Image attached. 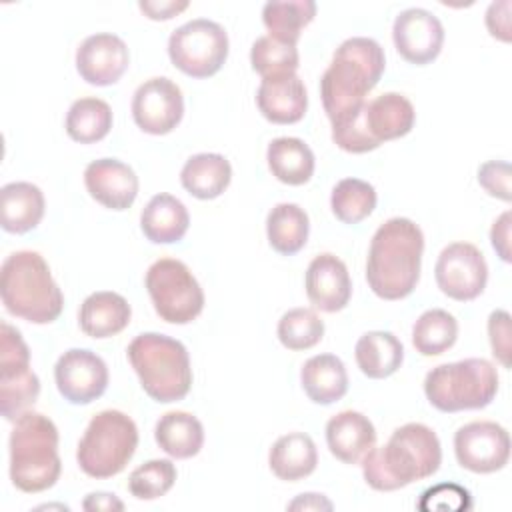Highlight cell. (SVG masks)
<instances>
[{"label": "cell", "instance_id": "6da1fadb", "mask_svg": "<svg viewBox=\"0 0 512 512\" xmlns=\"http://www.w3.org/2000/svg\"><path fill=\"white\" fill-rule=\"evenodd\" d=\"M442 462L436 432L420 422H408L392 432L388 442L362 458V476L378 492L400 490L434 476Z\"/></svg>", "mask_w": 512, "mask_h": 512}, {"label": "cell", "instance_id": "7a4b0ae2", "mask_svg": "<svg viewBox=\"0 0 512 512\" xmlns=\"http://www.w3.org/2000/svg\"><path fill=\"white\" fill-rule=\"evenodd\" d=\"M424 234L410 218H390L378 226L370 240L366 282L382 300L410 296L420 280Z\"/></svg>", "mask_w": 512, "mask_h": 512}, {"label": "cell", "instance_id": "3957f363", "mask_svg": "<svg viewBox=\"0 0 512 512\" xmlns=\"http://www.w3.org/2000/svg\"><path fill=\"white\" fill-rule=\"evenodd\" d=\"M384 66V50L374 38L354 36L336 48L330 66L320 78L322 106L332 124L366 102V94L382 78Z\"/></svg>", "mask_w": 512, "mask_h": 512}, {"label": "cell", "instance_id": "277c9868", "mask_svg": "<svg viewBox=\"0 0 512 512\" xmlns=\"http://www.w3.org/2000/svg\"><path fill=\"white\" fill-rule=\"evenodd\" d=\"M0 298L12 316L32 324H50L64 308V294L48 262L34 250L6 256L0 270Z\"/></svg>", "mask_w": 512, "mask_h": 512}, {"label": "cell", "instance_id": "5b68a950", "mask_svg": "<svg viewBox=\"0 0 512 512\" xmlns=\"http://www.w3.org/2000/svg\"><path fill=\"white\" fill-rule=\"evenodd\" d=\"M62 472L56 424L34 410L14 420L10 432V480L28 494H38L56 484Z\"/></svg>", "mask_w": 512, "mask_h": 512}, {"label": "cell", "instance_id": "8992f818", "mask_svg": "<svg viewBox=\"0 0 512 512\" xmlns=\"http://www.w3.org/2000/svg\"><path fill=\"white\" fill-rule=\"evenodd\" d=\"M126 354L142 390L152 400L170 404L190 392V356L180 340L158 332H144L128 344Z\"/></svg>", "mask_w": 512, "mask_h": 512}, {"label": "cell", "instance_id": "52a82bcc", "mask_svg": "<svg viewBox=\"0 0 512 512\" xmlns=\"http://www.w3.org/2000/svg\"><path fill=\"white\" fill-rule=\"evenodd\" d=\"M498 392V372L484 358H464L432 368L424 378V394L440 412L486 408Z\"/></svg>", "mask_w": 512, "mask_h": 512}, {"label": "cell", "instance_id": "ba28073f", "mask_svg": "<svg viewBox=\"0 0 512 512\" xmlns=\"http://www.w3.org/2000/svg\"><path fill=\"white\" fill-rule=\"evenodd\" d=\"M138 446L134 420L120 410H102L88 422L76 450L78 466L96 480L120 474Z\"/></svg>", "mask_w": 512, "mask_h": 512}, {"label": "cell", "instance_id": "9c48e42d", "mask_svg": "<svg viewBox=\"0 0 512 512\" xmlns=\"http://www.w3.org/2000/svg\"><path fill=\"white\" fill-rule=\"evenodd\" d=\"M146 290L156 314L168 324H188L204 308V292L190 268L176 258H160L146 272Z\"/></svg>", "mask_w": 512, "mask_h": 512}, {"label": "cell", "instance_id": "30bf717a", "mask_svg": "<svg viewBox=\"0 0 512 512\" xmlns=\"http://www.w3.org/2000/svg\"><path fill=\"white\" fill-rule=\"evenodd\" d=\"M168 56L186 76L210 78L228 58V34L214 20H190L170 34Z\"/></svg>", "mask_w": 512, "mask_h": 512}, {"label": "cell", "instance_id": "8fae6325", "mask_svg": "<svg viewBox=\"0 0 512 512\" xmlns=\"http://www.w3.org/2000/svg\"><path fill=\"white\" fill-rule=\"evenodd\" d=\"M40 380L30 368V350L14 326L0 324V410L14 422L38 400Z\"/></svg>", "mask_w": 512, "mask_h": 512}, {"label": "cell", "instance_id": "7c38bea8", "mask_svg": "<svg viewBox=\"0 0 512 512\" xmlns=\"http://www.w3.org/2000/svg\"><path fill=\"white\" fill-rule=\"evenodd\" d=\"M434 276L442 294L458 302H468L484 292L488 282V264L474 244L452 242L440 252Z\"/></svg>", "mask_w": 512, "mask_h": 512}, {"label": "cell", "instance_id": "4fadbf2b", "mask_svg": "<svg viewBox=\"0 0 512 512\" xmlns=\"http://www.w3.org/2000/svg\"><path fill=\"white\" fill-rule=\"evenodd\" d=\"M454 454L464 470L492 474L502 470L510 460V436L496 422H468L454 434Z\"/></svg>", "mask_w": 512, "mask_h": 512}, {"label": "cell", "instance_id": "5bb4252c", "mask_svg": "<svg viewBox=\"0 0 512 512\" xmlns=\"http://www.w3.org/2000/svg\"><path fill=\"white\" fill-rule=\"evenodd\" d=\"M184 116V96L176 82L156 76L142 82L132 98V118L136 126L154 136L172 132Z\"/></svg>", "mask_w": 512, "mask_h": 512}, {"label": "cell", "instance_id": "9a60e30c", "mask_svg": "<svg viewBox=\"0 0 512 512\" xmlns=\"http://www.w3.org/2000/svg\"><path fill=\"white\" fill-rule=\"evenodd\" d=\"M54 380L64 400L90 404L108 388V366L88 348H70L56 360Z\"/></svg>", "mask_w": 512, "mask_h": 512}, {"label": "cell", "instance_id": "2e32d148", "mask_svg": "<svg viewBox=\"0 0 512 512\" xmlns=\"http://www.w3.org/2000/svg\"><path fill=\"white\" fill-rule=\"evenodd\" d=\"M392 40L406 62L424 66L438 58L444 44V26L426 8H406L394 18Z\"/></svg>", "mask_w": 512, "mask_h": 512}, {"label": "cell", "instance_id": "e0dca14e", "mask_svg": "<svg viewBox=\"0 0 512 512\" xmlns=\"http://www.w3.org/2000/svg\"><path fill=\"white\" fill-rule=\"evenodd\" d=\"M130 54L126 42L110 32L92 34L76 50V70L92 86L116 84L128 70Z\"/></svg>", "mask_w": 512, "mask_h": 512}, {"label": "cell", "instance_id": "ac0fdd59", "mask_svg": "<svg viewBox=\"0 0 512 512\" xmlns=\"http://www.w3.org/2000/svg\"><path fill=\"white\" fill-rule=\"evenodd\" d=\"M84 184L88 194L108 210L122 212L130 208L138 196V176L136 172L116 160L100 158L86 166Z\"/></svg>", "mask_w": 512, "mask_h": 512}, {"label": "cell", "instance_id": "d6986e66", "mask_svg": "<svg viewBox=\"0 0 512 512\" xmlns=\"http://www.w3.org/2000/svg\"><path fill=\"white\" fill-rule=\"evenodd\" d=\"M306 296L310 304L322 312H338L348 306L352 296V280L346 264L330 254H318L306 270Z\"/></svg>", "mask_w": 512, "mask_h": 512}, {"label": "cell", "instance_id": "ffe728a7", "mask_svg": "<svg viewBox=\"0 0 512 512\" xmlns=\"http://www.w3.org/2000/svg\"><path fill=\"white\" fill-rule=\"evenodd\" d=\"M256 104L260 114L272 124L300 122L308 108V94L298 74L262 78Z\"/></svg>", "mask_w": 512, "mask_h": 512}, {"label": "cell", "instance_id": "44dd1931", "mask_svg": "<svg viewBox=\"0 0 512 512\" xmlns=\"http://www.w3.org/2000/svg\"><path fill=\"white\" fill-rule=\"evenodd\" d=\"M326 444L340 462L358 464L376 444V428L368 416L342 410L326 424Z\"/></svg>", "mask_w": 512, "mask_h": 512}, {"label": "cell", "instance_id": "7402d4cb", "mask_svg": "<svg viewBox=\"0 0 512 512\" xmlns=\"http://www.w3.org/2000/svg\"><path fill=\"white\" fill-rule=\"evenodd\" d=\"M132 308L124 296L110 290L92 292L80 306V330L96 340L120 334L130 324Z\"/></svg>", "mask_w": 512, "mask_h": 512}, {"label": "cell", "instance_id": "603a6c76", "mask_svg": "<svg viewBox=\"0 0 512 512\" xmlns=\"http://www.w3.org/2000/svg\"><path fill=\"white\" fill-rule=\"evenodd\" d=\"M364 120L370 136L382 144L406 136L414 128L416 112L406 96L398 92H386L366 102Z\"/></svg>", "mask_w": 512, "mask_h": 512}, {"label": "cell", "instance_id": "cb8c5ba5", "mask_svg": "<svg viewBox=\"0 0 512 512\" xmlns=\"http://www.w3.org/2000/svg\"><path fill=\"white\" fill-rule=\"evenodd\" d=\"M0 224L10 234L34 230L44 216V194L32 182H10L0 190Z\"/></svg>", "mask_w": 512, "mask_h": 512}, {"label": "cell", "instance_id": "d4e9b609", "mask_svg": "<svg viewBox=\"0 0 512 512\" xmlns=\"http://www.w3.org/2000/svg\"><path fill=\"white\" fill-rule=\"evenodd\" d=\"M188 226V210L172 194L152 196L140 214L142 234L154 244H174L182 240Z\"/></svg>", "mask_w": 512, "mask_h": 512}, {"label": "cell", "instance_id": "484cf974", "mask_svg": "<svg viewBox=\"0 0 512 512\" xmlns=\"http://www.w3.org/2000/svg\"><path fill=\"white\" fill-rule=\"evenodd\" d=\"M300 382L314 404H334L348 392V374L344 362L334 354H316L300 370Z\"/></svg>", "mask_w": 512, "mask_h": 512}, {"label": "cell", "instance_id": "4316f807", "mask_svg": "<svg viewBox=\"0 0 512 512\" xmlns=\"http://www.w3.org/2000/svg\"><path fill=\"white\" fill-rule=\"evenodd\" d=\"M318 464L314 440L304 432H288L280 436L268 454L272 474L286 482H298L310 476Z\"/></svg>", "mask_w": 512, "mask_h": 512}, {"label": "cell", "instance_id": "83f0119b", "mask_svg": "<svg viewBox=\"0 0 512 512\" xmlns=\"http://www.w3.org/2000/svg\"><path fill=\"white\" fill-rule=\"evenodd\" d=\"M232 180L230 162L216 152H200L186 160L180 182L188 194L198 200L218 198Z\"/></svg>", "mask_w": 512, "mask_h": 512}, {"label": "cell", "instance_id": "f1b7e54d", "mask_svg": "<svg viewBox=\"0 0 512 512\" xmlns=\"http://www.w3.org/2000/svg\"><path fill=\"white\" fill-rule=\"evenodd\" d=\"M360 372L372 380L392 376L404 362L402 342L386 330H372L358 338L354 348Z\"/></svg>", "mask_w": 512, "mask_h": 512}, {"label": "cell", "instance_id": "f546056e", "mask_svg": "<svg viewBox=\"0 0 512 512\" xmlns=\"http://www.w3.org/2000/svg\"><path fill=\"white\" fill-rule=\"evenodd\" d=\"M266 160L272 176L288 186H302L306 184L314 174V152L310 146L292 136L274 138L268 144Z\"/></svg>", "mask_w": 512, "mask_h": 512}, {"label": "cell", "instance_id": "4dcf8cb0", "mask_svg": "<svg viewBox=\"0 0 512 512\" xmlns=\"http://www.w3.org/2000/svg\"><path fill=\"white\" fill-rule=\"evenodd\" d=\"M156 444L172 458L186 460L196 456L204 444L202 422L184 410H172L158 418L154 428Z\"/></svg>", "mask_w": 512, "mask_h": 512}, {"label": "cell", "instance_id": "1f68e13d", "mask_svg": "<svg viewBox=\"0 0 512 512\" xmlns=\"http://www.w3.org/2000/svg\"><path fill=\"white\" fill-rule=\"evenodd\" d=\"M308 232V214L298 204L280 202L266 216L268 242L282 256H292L300 252L308 242Z\"/></svg>", "mask_w": 512, "mask_h": 512}, {"label": "cell", "instance_id": "d6a6232c", "mask_svg": "<svg viewBox=\"0 0 512 512\" xmlns=\"http://www.w3.org/2000/svg\"><path fill=\"white\" fill-rule=\"evenodd\" d=\"M314 16V0H272L262 8V22L268 36L292 46H296L302 30L314 20Z\"/></svg>", "mask_w": 512, "mask_h": 512}, {"label": "cell", "instance_id": "836d02e7", "mask_svg": "<svg viewBox=\"0 0 512 512\" xmlns=\"http://www.w3.org/2000/svg\"><path fill=\"white\" fill-rule=\"evenodd\" d=\"M112 128V110L100 98H80L72 102L66 114V134L80 144H94L108 136Z\"/></svg>", "mask_w": 512, "mask_h": 512}, {"label": "cell", "instance_id": "e575fe53", "mask_svg": "<svg viewBox=\"0 0 512 512\" xmlns=\"http://www.w3.org/2000/svg\"><path fill=\"white\" fill-rule=\"evenodd\" d=\"M458 338L456 318L442 310L432 308L418 316L412 326V346L422 356H440L454 346Z\"/></svg>", "mask_w": 512, "mask_h": 512}, {"label": "cell", "instance_id": "d590c367", "mask_svg": "<svg viewBox=\"0 0 512 512\" xmlns=\"http://www.w3.org/2000/svg\"><path fill=\"white\" fill-rule=\"evenodd\" d=\"M376 190L360 178H344L332 188L330 208L344 224H358L376 208Z\"/></svg>", "mask_w": 512, "mask_h": 512}, {"label": "cell", "instance_id": "8d00e7d4", "mask_svg": "<svg viewBox=\"0 0 512 512\" xmlns=\"http://www.w3.org/2000/svg\"><path fill=\"white\" fill-rule=\"evenodd\" d=\"M278 340L288 350L314 348L324 336V322L312 308H292L278 320Z\"/></svg>", "mask_w": 512, "mask_h": 512}, {"label": "cell", "instance_id": "74e56055", "mask_svg": "<svg viewBox=\"0 0 512 512\" xmlns=\"http://www.w3.org/2000/svg\"><path fill=\"white\" fill-rule=\"evenodd\" d=\"M298 62L300 58L296 46L278 42L270 36L256 38L250 50V64L254 72H258L262 78L296 74Z\"/></svg>", "mask_w": 512, "mask_h": 512}, {"label": "cell", "instance_id": "f35d334b", "mask_svg": "<svg viewBox=\"0 0 512 512\" xmlns=\"http://www.w3.org/2000/svg\"><path fill=\"white\" fill-rule=\"evenodd\" d=\"M176 482V466L172 460H148L134 468L128 476V490L138 500H156L164 496Z\"/></svg>", "mask_w": 512, "mask_h": 512}, {"label": "cell", "instance_id": "ab89813d", "mask_svg": "<svg viewBox=\"0 0 512 512\" xmlns=\"http://www.w3.org/2000/svg\"><path fill=\"white\" fill-rule=\"evenodd\" d=\"M364 106L366 102L352 112L350 116L332 124V140L334 144L350 154H364L376 150L380 144L370 136L364 120Z\"/></svg>", "mask_w": 512, "mask_h": 512}, {"label": "cell", "instance_id": "60d3db41", "mask_svg": "<svg viewBox=\"0 0 512 512\" xmlns=\"http://www.w3.org/2000/svg\"><path fill=\"white\" fill-rule=\"evenodd\" d=\"M470 506V492L452 482L436 484L424 490L418 500L420 510H466Z\"/></svg>", "mask_w": 512, "mask_h": 512}, {"label": "cell", "instance_id": "b9f144b4", "mask_svg": "<svg viewBox=\"0 0 512 512\" xmlns=\"http://www.w3.org/2000/svg\"><path fill=\"white\" fill-rule=\"evenodd\" d=\"M512 332H510V314L506 310H494L488 316V340L494 358L510 368L512 364Z\"/></svg>", "mask_w": 512, "mask_h": 512}, {"label": "cell", "instance_id": "7bdbcfd3", "mask_svg": "<svg viewBox=\"0 0 512 512\" xmlns=\"http://www.w3.org/2000/svg\"><path fill=\"white\" fill-rule=\"evenodd\" d=\"M510 164L502 160H488L478 168V184L492 196L504 202L512 200Z\"/></svg>", "mask_w": 512, "mask_h": 512}, {"label": "cell", "instance_id": "ee69618b", "mask_svg": "<svg viewBox=\"0 0 512 512\" xmlns=\"http://www.w3.org/2000/svg\"><path fill=\"white\" fill-rule=\"evenodd\" d=\"M510 0L492 2L486 10V28L492 38H498L502 42H510Z\"/></svg>", "mask_w": 512, "mask_h": 512}, {"label": "cell", "instance_id": "f6af8a7d", "mask_svg": "<svg viewBox=\"0 0 512 512\" xmlns=\"http://www.w3.org/2000/svg\"><path fill=\"white\" fill-rule=\"evenodd\" d=\"M490 242L496 254L500 256V260L510 262V212L508 210L494 220L490 228Z\"/></svg>", "mask_w": 512, "mask_h": 512}, {"label": "cell", "instance_id": "bcb514c9", "mask_svg": "<svg viewBox=\"0 0 512 512\" xmlns=\"http://www.w3.org/2000/svg\"><path fill=\"white\" fill-rule=\"evenodd\" d=\"M138 8L150 18V20H170L182 10L188 8V2L182 0H166V2H150V0H140Z\"/></svg>", "mask_w": 512, "mask_h": 512}, {"label": "cell", "instance_id": "7dc6e473", "mask_svg": "<svg viewBox=\"0 0 512 512\" xmlns=\"http://www.w3.org/2000/svg\"><path fill=\"white\" fill-rule=\"evenodd\" d=\"M84 510H124V504L110 492H92L82 502Z\"/></svg>", "mask_w": 512, "mask_h": 512}, {"label": "cell", "instance_id": "c3c4849f", "mask_svg": "<svg viewBox=\"0 0 512 512\" xmlns=\"http://www.w3.org/2000/svg\"><path fill=\"white\" fill-rule=\"evenodd\" d=\"M332 502L324 494H300L296 500L288 504V510H332Z\"/></svg>", "mask_w": 512, "mask_h": 512}]
</instances>
